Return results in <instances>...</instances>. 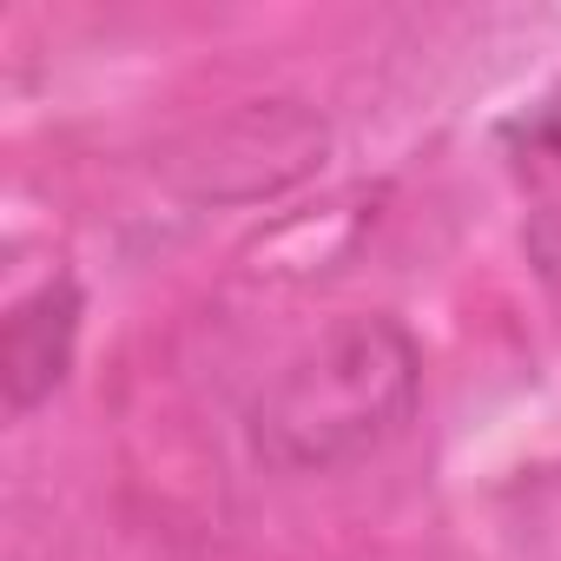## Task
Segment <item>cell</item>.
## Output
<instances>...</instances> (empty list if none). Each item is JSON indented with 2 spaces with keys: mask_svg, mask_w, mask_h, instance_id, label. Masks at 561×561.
<instances>
[{
  "mask_svg": "<svg viewBox=\"0 0 561 561\" xmlns=\"http://www.w3.org/2000/svg\"><path fill=\"white\" fill-rule=\"evenodd\" d=\"M416 403L423 344L390 311H351L264 377L244 410V436L277 476H337L397 443Z\"/></svg>",
  "mask_w": 561,
  "mask_h": 561,
  "instance_id": "obj_1",
  "label": "cell"
},
{
  "mask_svg": "<svg viewBox=\"0 0 561 561\" xmlns=\"http://www.w3.org/2000/svg\"><path fill=\"white\" fill-rule=\"evenodd\" d=\"M80 318H87V298L73 277H47V285L8 305V318H0V397H8V416H34L67 383L73 351H80Z\"/></svg>",
  "mask_w": 561,
  "mask_h": 561,
  "instance_id": "obj_2",
  "label": "cell"
},
{
  "mask_svg": "<svg viewBox=\"0 0 561 561\" xmlns=\"http://www.w3.org/2000/svg\"><path fill=\"white\" fill-rule=\"evenodd\" d=\"M502 165L522 205V251L561 305V80L502 126Z\"/></svg>",
  "mask_w": 561,
  "mask_h": 561,
  "instance_id": "obj_3",
  "label": "cell"
}]
</instances>
